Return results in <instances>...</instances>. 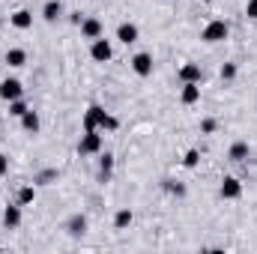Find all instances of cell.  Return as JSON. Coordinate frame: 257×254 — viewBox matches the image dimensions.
<instances>
[{
  "instance_id": "13",
  "label": "cell",
  "mask_w": 257,
  "mask_h": 254,
  "mask_svg": "<svg viewBox=\"0 0 257 254\" xmlns=\"http://www.w3.org/2000/svg\"><path fill=\"white\" fill-rule=\"evenodd\" d=\"M60 15H63V3H60V0H48V3L42 6V18H45L48 24L60 21Z\"/></svg>"
},
{
  "instance_id": "24",
  "label": "cell",
  "mask_w": 257,
  "mask_h": 254,
  "mask_svg": "<svg viewBox=\"0 0 257 254\" xmlns=\"http://www.w3.org/2000/svg\"><path fill=\"white\" fill-rule=\"evenodd\" d=\"M215 129H218V123H215L212 117H206V120H200V132H203V135H212Z\"/></svg>"
},
{
  "instance_id": "28",
  "label": "cell",
  "mask_w": 257,
  "mask_h": 254,
  "mask_svg": "<svg viewBox=\"0 0 257 254\" xmlns=\"http://www.w3.org/2000/svg\"><path fill=\"white\" fill-rule=\"evenodd\" d=\"M245 15H248L251 21H257V0H248V3H245Z\"/></svg>"
},
{
  "instance_id": "12",
  "label": "cell",
  "mask_w": 257,
  "mask_h": 254,
  "mask_svg": "<svg viewBox=\"0 0 257 254\" xmlns=\"http://www.w3.org/2000/svg\"><path fill=\"white\" fill-rule=\"evenodd\" d=\"M66 230H69V236H84V233H87V215L75 212V215L66 221Z\"/></svg>"
},
{
  "instance_id": "10",
  "label": "cell",
  "mask_w": 257,
  "mask_h": 254,
  "mask_svg": "<svg viewBox=\"0 0 257 254\" xmlns=\"http://www.w3.org/2000/svg\"><path fill=\"white\" fill-rule=\"evenodd\" d=\"M138 36H141V30H138V24H132V21H123V24L117 27V39H120L123 45H135Z\"/></svg>"
},
{
  "instance_id": "22",
  "label": "cell",
  "mask_w": 257,
  "mask_h": 254,
  "mask_svg": "<svg viewBox=\"0 0 257 254\" xmlns=\"http://www.w3.org/2000/svg\"><path fill=\"white\" fill-rule=\"evenodd\" d=\"M33 197H36V189H33V186H24V189L18 191V203H21V206L33 203Z\"/></svg>"
},
{
  "instance_id": "23",
  "label": "cell",
  "mask_w": 257,
  "mask_h": 254,
  "mask_svg": "<svg viewBox=\"0 0 257 254\" xmlns=\"http://www.w3.org/2000/svg\"><path fill=\"white\" fill-rule=\"evenodd\" d=\"M236 72H239V69H236V63H224L218 75H221V81H233V78H236Z\"/></svg>"
},
{
  "instance_id": "7",
  "label": "cell",
  "mask_w": 257,
  "mask_h": 254,
  "mask_svg": "<svg viewBox=\"0 0 257 254\" xmlns=\"http://www.w3.org/2000/svg\"><path fill=\"white\" fill-rule=\"evenodd\" d=\"M218 194H221L224 200H236V197L242 194V183H239L236 177H224L221 186H218Z\"/></svg>"
},
{
  "instance_id": "31",
  "label": "cell",
  "mask_w": 257,
  "mask_h": 254,
  "mask_svg": "<svg viewBox=\"0 0 257 254\" xmlns=\"http://www.w3.org/2000/svg\"><path fill=\"white\" fill-rule=\"evenodd\" d=\"M203 3H209V0H203Z\"/></svg>"
},
{
  "instance_id": "4",
  "label": "cell",
  "mask_w": 257,
  "mask_h": 254,
  "mask_svg": "<svg viewBox=\"0 0 257 254\" xmlns=\"http://www.w3.org/2000/svg\"><path fill=\"white\" fill-rule=\"evenodd\" d=\"M105 117H108V111H105L102 105H90V108H87V114H84V132L102 129V126H105Z\"/></svg>"
},
{
  "instance_id": "5",
  "label": "cell",
  "mask_w": 257,
  "mask_h": 254,
  "mask_svg": "<svg viewBox=\"0 0 257 254\" xmlns=\"http://www.w3.org/2000/svg\"><path fill=\"white\" fill-rule=\"evenodd\" d=\"M21 96H24V87H21L18 78H6V81H0V99L15 102V99H21Z\"/></svg>"
},
{
  "instance_id": "17",
  "label": "cell",
  "mask_w": 257,
  "mask_h": 254,
  "mask_svg": "<svg viewBox=\"0 0 257 254\" xmlns=\"http://www.w3.org/2000/svg\"><path fill=\"white\" fill-rule=\"evenodd\" d=\"M9 21H12V27H15V30H27V27H33V12H27V9H18V12H15Z\"/></svg>"
},
{
  "instance_id": "6",
  "label": "cell",
  "mask_w": 257,
  "mask_h": 254,
  "mask_svg": "<svg viewBox=\"0 0 257 254\" xmlns=\"http://www.w3.org/2000/svg\"><path fill=\"white\" fill-rule=\"evenodd\" d=\"M132 69H135V75L150 78V75H153V54H147V51L135 54V57H132Z\"/></svg>"
},
{
  "instance_id": "30",
  "label": "cell",
  "mask_w": 257,
  "mask_h": 254,
  "mask_svg": "<svg viewBox=\"0 0 257 254\" xmlns=\"http://www.w3.org/2000/svg\"><path fill=\"white\" fill-rule=\"evenodd\" d=\"M6 174H9V159L0 153V177H6Z\"/></svg>"
},
{
  "instance_id": "27",
  "label": "cell",
  "mask_w": 257,
  "mask_h": 254,
  "mask_svg": "<svg viewBox=\"0 0 257 254\" xmlns=\"http://www.w3.org/2000/svg\"><path fill=\"white\" fill-rule=\"evenodd\" d=\"M102 129H108V132H117V129H120V120L108 114V117H105V126H102Z\"/></svg>"
},
{
  "instance_id": "2",
  "label": "cell",
  "mask_w": 257,
  "mask_h": 254,
  "mask_svg": "<svg viewBox=\"0 0 257 254\" xmlns=\"http://www.w3.org/2000/svg\"><path fill=\"white\" fill-rule=\"evenodd\" d=\"M78 153H81V156H99V153H102V135H99V129L81 135V141H78Z\"/></svg>"
},
{
  "instance_id": "9",
  "label": "cell",
  "mask_w": 257,
  "mask_h": 254,
  "mask_svg": "<svg viewBox=\"0 0 257 254\" xmlns=\"http://www.w3.org/2000/svg\"><path fill=\"white\" fill-rule=\"evenodd\" d=\"M102 33H105V27H102L99 18H84V21H81V36H84V39L93 42V39H99Z\"/></svg>"
},
{
  "instance_id": "20",
  "label": "cell",
  "mask_w": 257,
  "mask_h": 254,
  "mask_svg": "<svg viewBox=\"0 0 257 254\" xmlns=\"http://www.w3.org/2000/svg\"><path fill=\"white\" fill-rule=\"evenodd\" d=\"M132 218H135L132 209H120V212L114 215V227H117V230H126L128 224H132Z\"/></svg>"
},
{
  "instance_id": "3",
  "label": "cell",
  "mask_w": 257,
  "mask_h": 254,
  "mask_svg": "<svg viewBox=\"0 0 257 254\" xmlns=\"http://www.w3.org/2000/svg\"><path fill=\"white\" fill-rule=\"evenodd\" d=\"M90 57H93L96 63H108V60L114 57V48H111V39H105V36H99V39H93V42H90Z\"/></svg>"
},
{
  "instance_id": "15",
  "label": "cell",
  "mask_w": 257,
  "mask_h": 254,
  "mask_svg": "<svg viewBox=\"0 0 257 254\" xmlns=\"http://www.w3.org/2000/svg\"><path fill=\"white\" fill-rule=\"evenodd\" d=\"M248 153H251V150H248V144H245V141H233V144H230V150H227V159H230V162H245V159H248Z\"/></svg>"
},
{
  "instance_id": "1",
  "label": "cell",
  "mask_w": 257,
  "mask_h": 254,
  "mask_svg": "<svg viewBox=\"0 0 257 254\" xmlns=\"http://www.w3.org/2000/svg\"><path fill=\"white\" fill-rule=\"evenodd\" d=\"M227 33H230V27H227V21H221V18H215V21H209V24L203 27V33H200V39H203V42H209V45H215V42H224V39H227Z\"/></svg>"
},
{
  "instance_id": "14",
  "label": "cell",
  "mask_w": 257,
  "mask_h": 254,
  "mask_svg": "<svg viewBox=\"0 0 257 254\" xmlns=\"http://www.w3.org/2000/svg\"><path fill=\"white\" fill-rule=\"evenodd\" d=\"M180 102H183V105H197V102H200V84H183Z\"/></svg>"
},
{
  "instance_id": "25",
  "label": "cell",
  "mask_w": 257,
  "mask_h": 254,
  "mask_svg": "<svg viewBox=\"0 0 257 254\" xmlns=\"http://www.w3.org/2000/svg\"><path fill=\"white\" fill-rule=\"evenodd\" d=\"M197 162H200V153H197V150H189V153H186V159H183V165H186V168H194Z\"/></svg>"
},
{
  "instance_id": "21",
  "label": "cell",
  "mask_w": 257,
  "mask_h": 254,
  "mask_svg": "<svg viewBox=\"0 0 257 254\" xmlns=\"http://www.w3.org/2000/svg\"><path fill=\"white\" fill-rule=\"evenodd\" d=\"M27 111H30V108H27V102H24V99H15V102H9V114H12V117H18V120H21Z\"/></svg>"
},
{
  "instance_id": "19",
  "label": "cell",
  "mask_w": 257,
  "mask_h": 254,
  "mask_svg": "<svg viewBox=\"0 0 257 254\" xmlns=\"http://www.w3.org/2000/svg\"><path fill=\"white\" fill-rule=\"evenodd\" d=\"M39 126H42V123H39V114H36V111H27V114L21 117V129H24V132H30V135H36Z\"/></svg>"
},
{
  "instance_id": "16",
  "label": "cell",
  "mask_w": 257,
  "mask_h": 254,
  "mask_svg": "<svg viewBox=\"0 0 257 254\" xmlns=\"http://www.w3.org/2000/svg\"><path fill=\"white\" fill-rule=\"evenodd\" d=\"M3 60H6V66H12V69H21V66L27 63V51L24 48H9L3 54Z\"/></svg>"
},
{
  "instance_id": "26",
  "label": "cell",
  "mask_w": 257,
  "mask_h": 254,
  "mask_svg": "<svg viewBox=\"0 0 257 254\" xmlns=\"http://www.w3.org/2000/svg\"><path fill=\"white\" fill-rule=\"evenodd\" d=\"M48 180H57V171H45V174H39V177H36V183H39V186H48Z\"/></svg>"
},
{
  "instance_id": "29",
  "label": "cell",
  "mask_w": 257,
  "mask_h": 254,
  "mask_svg": "<svg viewBox=\"0 0 257 254\" xmlns=\"http://www.w3.org/2000/svg\"><path fill=\"white\" fill-rule=\"evenodd\" d=\"M165 183H168V191H174V194H180V197L186 194V186H174L171 180H165Z\"/></svg>"
},
{
  "instance_id": "11",
  "label": "cell",
  "mask_w": 257,
  "mask_h": 254,
  "mask_svg": "<svg viewBox=\"0 0 257 254\" xmlns=\"http://www.w3.org/2000/svg\"><path fill=\"white\" fill-rule=\"evenodd\" d=\"M3 224H6L9 230H15V227L21 224V203H9V206L3 209Z\"/></svg>"
},
{
  "instance_id": "18",
  "label": "cell",
  "mask_w": 257,
  "mask_h": 254,
  "mask_svg": "<svg viewBox=\"0 0 257 254\" xmlns=\"http://www.w3.org/2000/svg\"><path fill=\"white\" fill-rule=\"evenodd\" d=\"M111 171H114V156L111 153H102V159H99V180L108 183L111 180Z\"/></svg>"
},
{
  "instance_id": "8",
  "label": "cell",
  "mask_w": 257,
  "mask_h": 254,
  "mask_svg": "<svg viewBox=\"0 0 257 254\" xmlns=\"http://www.w3.org/2000/svg\"><path fill=\"white\" fill-rule=\"evenodd\" d=\"M177 78H180L183 84H200V81H203V69L197 63H186V66H180Z\"/></svg>"
}]
</instances>
